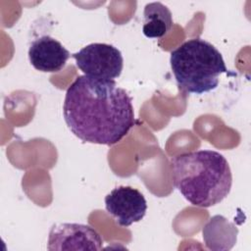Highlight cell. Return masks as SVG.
<instances>
[{
    "label": "cell",
    "mask_w": 251,
    "mask_h": 251,
    "mask_svg": "<svg viewBox=\"0 0 251 251\" xmlns=\"http://www.w3.org/2000/svg\"><path fill=\"white\" fill-rule=\"evenodd\" d=\"M63 114L71 131L84 142L114 145L135 124L132 99L114 79L79 75L68 87Z\"/></svg>",
    "instance_id": "cell-1"
},
{
    "label": "cell",
    "mask_w": 251,
    "mask_h": 251,
    "mask_svg": "<svg viewBox=\"0 0 251 251\" xmlns=\"http://www.w3.org/2000/svg\"><path fill=\"white\" fill-rule=\"evenodd\" d=\"M173 182L194 206L208 208L230 192L232 175L226 159L214 150H198L171 159Z\"/></svg>",
    "instance_id": "cell-2"
},
{
    "label": "cell",
    "mask_w": 251,
    "mask_h": 251,
    "mask_svg": "<svg viewBox=\"0 0 251 251\" xmlns=\"http://www.w3.org/2000/svg\"><path fill=\"white\" fill-rule=\"evenodd\" d=\"M170 63L177 85L188 93L214 90L220 75L228 72L221 52L199 37L188 39L173 50Z\"/></svg>",
    "instance_id": "cell-3"
},
{
    "label": "cell",
    "mask_w": 251,
    "mask_h": 251,
    "mask_svg": "<svg viewBox=\"0 0 251 251\" xmlns=\"http://www.w3.org/2000/svg\"><path fill=\"white\" fill-rule=\"evenodd\" d=\"M72 57L76 67L85 75L101 79H114L121 75L124 59L121 51L107 43H91Z\"/></svg>",
    "instance_id": "cell-4"
},
{
    "label": "cell",
    "mask_w": 251,
    "mask_h": 251,
    "mask_svg": "<svg viewBox=\"0 0 251 251\" xmlns=\"http://www.w3.org/2000/svg\"><path fill=\"white\" fill-rule=\"evenodd\" d=\"M103 239L91 226L81 224H56L49 232L48 250H101Z\"/></svg>",
    "instance_id": "cell-5"
},
{
    "label": "cell",
    "mask_w": 251,
    "mask_h": 251,
    "mask_svg": "<svg viewBox=\"0 0 251 251\" xmlns=\"http://www.w3.org/2000/svg\"><path fill=\"white\" fill-rule=\"evenodd\" d=\"M105 207L119 226H129L141 221L147 211L144 195L131 186H118L105 197Z\"/></svg>",
    "instance_id": "cell-6"
},
{
    "label": "cell",
    "mask_w": 251,
    "mask_h": 251,
    "mask_svg": "<svg viewBox=\"0 0 251 251\" xmlns=\"http://www.w3.org/2000/svg\"><path fill=\"white\" fill-rule=\"evenodd\" d=\"M70 52L57 39L43 35L34 39L28 49V59L34 69L43 73H56L64 69Z\"/></svg>",
    "instance_id": "cell-7"
},
{
    "label": "cell",
    "mask_w": 251,
    "mask_h": 251,
    "mask_svg": "<svg viewBox=\"0 0 251 251\" xmlns=\"http://www.w3.org/2000/svg\"><path fill=\"white\" fill-rule=\"evenodd\" d=\"M237 227L223 216H214L203 227V239L211 250H229L236 243Z\"/></svg>",
    "instance_id": "cell-8"
},
{
    "label": "cell",
    "mask_w": 251,
    "mask_h": 251,
    "mask_svg": "<svg viewBox=\"0 0 251 251\" xmlns=\"http://www.w3.org/2000/svg\"><path fill=\"white\" fill-rule=\"evenodd\" d=\"M143 34L148 38H161L166 35L172 25V13L167 6L161 2L146 4L144 8Z\"/></svg>",
    "instance_id": "cell-9"
}]
</instances>
